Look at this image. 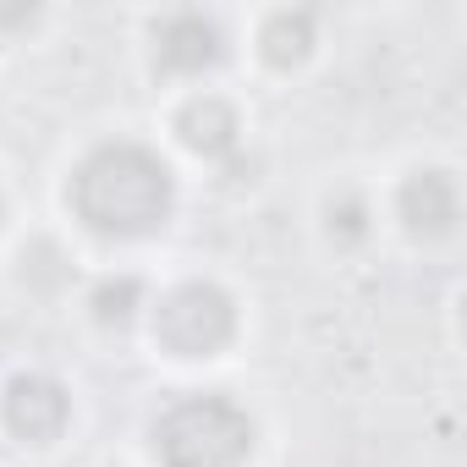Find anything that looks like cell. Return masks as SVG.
I'll return each mask as SVG.
<instances>
[{
	"instance_id": "obj_4",
	"label": "cell",
	"mask_w": 467,
	"mask_h": 467,
	"mask_svg": "<svg viewBox=\"0 0 467 467\" xmlns=\"http://www.w3.org/2000/svg\"><path fill=\"white\" fill-rule=\"evenodd\" d=\"M67 390L56 385V379H45V374H17L12 385H6V423H12V434H23V440H56L61 429H67Z\"/></svg>"
},
{
	"instance_id": "obj_2",
	"label": "cell",
	"mask_w": 467,
	"mask_h": 467,
	"mask_svg": "<svg viewBox=\"0 0 467 467\" xmlns=\"http://www.w3.org/2000/svg\"><path fill=\"white\" fill-rule=\"evenodd\" d=\"M254 445V423L225 396H192L176 401L154 423V451L165 467H237Z\"/></svg>"
},
{
	"instance_id": "obj_9",
	"label": "cell",
	"mask_w": 467,
	"mask_h": 467,
	"mask_svg": "<svg viewBox=\"0 0 467 467\" xmlns=\"http://www.w3.org/2000/svg\"><path fill=\"white\" fill-rule=\"evenodd\" d=\"M132 308H138V281H105V286L94 292V314H99L105 325H110V319L121 325Z\"/></svg>"
},
{
	"instance_id": "obj_3",
	"label": "cell",
	"mask_w": 467,
	"mask_h": 467,
	"mask_svg": "<svg viewBox=\"0 0 467 467\" xmlns=\"http://www.w3.org/2000/svg\"><path fill=\"white\" fill-rule=\"evenodd\" d=\"M231 330H237V314H231V297L220 286H176L160 314H154V336L160 347H171L176 358H209L231 341Z\"/></svg>"
},
{
	"instance_id": "obj_8",
	"label": "cell",
	"mask_w": 467,
	"mask_h": 467,
	"mask_svg": "<svg viewBox=\"0 0 467 467\" xmlns=\"http://www.w3.org/2000/svg\"><path fill=\"white\" fill-rule=\"evenodd\" d=\"M308 45H314V17H308V12H275V17L265 23V56H270L275 67L303 61Z\"/></svg>"
},
{
	"instance_id": "obj_1",
	"label": "cell",
	"mask_w": 467,
	"mask_h": 467,
	"mask_svg": "<svg viewBox=\"0 0 467 467\" xmlns=\"http://www.w3.org/2000/svg\"><path fill=\"white\" fill-rule=\"evenodd\" d=\"M72 198L94 231L138 237V231H154L171 214V171L160 154H149L138 143H110L83 160Z\"/></svg>"
},
{
	"instance_id": "obj_7",
	"label": "cell",
	"mask_w": 467,
	"mask_h": 467,
	"mask_svg": "<svg viewBox=\"0 0 467 467\" xmlns=\"http://www.w3.org/2000/svg\"><path fill=\"white\" fill-rule=\"evenodd\" d=\"M182 132H187V143L198 149V154H225L231 143H237V116H231L220 99H198V105H187V116H182Z\"/></svg>"
},
{
	"instance_id": "obj_5",
	"label": "cell",
	"mask_w": 467,
	"mask_h": 467,
	"mask_svg": "<svg viewBox=\"0 0 467 467\" xmlns=\"http://www.w3.org/2000/svg\"><path fill=\"white\" fill-rule=\"evenodd\" d=\"M154 45H160V67L165 72H203V67H214L220 61V28L203 17V12H176V17H165L160 23V34H154Z\"/></svg>"
},
{
	"instance_id": "obj_6",
	"label": "cell",
	"mask_w": 467,
	"mask_h": 467,
	"mask_svg": "<svg viewBox=\"0 0 467 467\" xmlns=\"http://www.w3.org/2000/svg\"><path fill=\"white\" fill-rule=\"evenodd\" d=\"M401 220L418 231V237H445L456 225V182L445 171H418L401 187Z\"/></svg>"
},
{
	"instance_id": "obj_10",
	"label": "cell",
	"mask_w": 467,
	"mask_h": 467,
	"mask_svg": "<svg viewBox=\"0 0 467 467\" xmlns=\"http://www.w3.org/2000/svg\"><path fill=\"white\" fill-rule=\"evenodd\" d=\"M34 17H39L34 6H12V12H0V28H28Z\"/></svg>"
}]
</instances>
